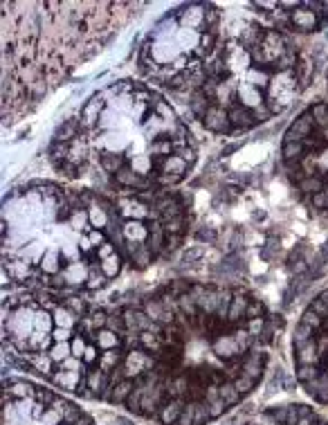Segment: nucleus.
Segmentation results:
<instances>
[{
    "label": "nucleus",
    "instance_id": "f257e3e1",
    "mask_svg": "<svg viewBox=\"0 0 328 425\" xmlns=\"http://www.w3.org/2000/svg\"><path fill=\"white\" fill-rule=\"evenodd\" d=\"M126 349L106 403L158 425H209L259 387L277 320L236 286L171 281L124 306Z\"/></svg>",
    "mask_w": 328,
    "mask_h": 425
},
{
    "label": "nucleus",
    "instance_id": "f03ea898",
    "mask_svg": "<svg viewBox=\"0 0 328 425\" xmlns=\"http://www.w3.org/2000/svg\"><path fill=\"white\" fill-rule=\"evenodd\" d=\"M196 158L191 129L174 104L135 79L92 93L50 145L54 172L108 196L174 189Z\"/></svg>",
    "mask_w": 328,
    "mask_h": 425
},
{
    "label": "nucleus",
    "instance_id": "7ed1b4c3",
    "mask_svg": "<svg viewBox=\"0 0 328 425\" xmlns=\"http://www.w3.org/2000/svg\"><path fill=\"white\" fill-rule=\"evenodd\" d=\"M115 198L36 180L3 201V273L25 290L90 295L124 271Z\"/></svg>",
    "mask_w": 328,
    "mask_h": 425
},
{
    "label": "nucleus",
    "instance_id": "20e7f679",
    "mask_svg": "<svg viewBox=\"0 0 328 425\" xmlns=\"http://www.w3.org/2000/svg\"><path fill=\"white\" fill-rule=\"evenodd\" d=\"M3 345L14 364L70 396L106 401L124 360V306L81 295L21 290L3 302Z\"/></svg>",
    "mask_w": 328,
    "mask_h": 425
},
{
    "label": "nucleus",
    "instance_id": "39448f33",
    "mask_svg": "<svg viewBox=\"0 0 328 425\" xmlns=\"http://www.w3.org/2000/svg\"><path fill=\"white\" fill-rule=\"evenodd\" d=\"M142 3H3V120L14 124L92 59Z\"/></svg>",
    "mask_w": 328,
    "mask_h": 425
},
{
    "label": "nucleus",
    "instance_id": "423d86ee",
    "mask_svg": "<svg viewBox=\"0 0 328 425\" xmlns=\"http://www.w3.org/2000/svg\"><path fill=\"white\" fill-rule=\"evenodd\" d=\"M304 81L306 63L286 32L254 19H234L223 27L189 106L209 133L236 135L286 112Z\"/></svg>",
    "mask_w": 328,
    "mask_h": 425
},
{
    "label": "nucleus",
    "instance_id": "0eeeda50",
    "mask_svg": "<svg viewBox=\"0 0 328 425\" xmlns=\"http://www.w3.org/2000/svg\"><path fill=\"white\" fill-rule=\"evenodd\" d=\"M223 27V11L211 3H189L169 11L142 41L139 75L158 88L191 95L218 50Z\"/></svg>",
    "mask_w": 328,
    "mask_h": 425
},
{
    "label": "nucleus",
    "instance_id": "6e6552de",
    "mask_svg": "<svg viewBox=\"0 0 328 425\" xmlns=\"http://www.w3.org/2000/svg\"><path fill=\"white\" fill-rule=\"evenodd\" d=\"M112 198L124 257L133 271H144L180 248L189 225V205L182 194L166 189Z\"/></svg>",
    "mask_w": 328,
    "mask_h": 425
},
{
    "label": "nucleus",
    "instance_id": "1a4fd4ad",
    "mask_svg": "<svg viewBox=\"0 0 328 425\" xmlns=\"http://www.w3.org/2000/svg\"><path fill=\"white\" fill-rule=\"evenodd\" d=\"M281 164L299 201L328 214V77L324 93L283 135Z\"/></svg>",
    "mask_w": 328,
    "mask_h": 425
},
{
    "label": "nucleus",
    "instance_id": "9d476101",
    "mask_svg": "<svg viewBox=\"0 0 328 425\" xmlns=\"http://www.w3.org/2000/svg\"><path fill=\"white\" fill-rule=\"evenodd\" d=\"M3 425H97L59 389L27 378H5Z\"/></svg>",
    "mask_w": 328,
    "mask_h": 425
},
{
    "label": "nucleus",
    "instance_id": "9b49d317",
    "mask_svg": "<svg viewBox=\"0 0 328 425\" xmlns=\"http://www.w3.org/2000/svg\"><path fill=\"white\" fill-rule=\"evenodd\" d=\"M292 364L302 389L328 405V288L312 300L292 333Z\"/></svg>",
    "mask_w": 328,
    "mask_h": 425
},
{
    "label": "nucleus",
    "instance_id": "f8f14e48",
    "mask_svg": "<svg viewBox=\"0 0 328 425\" xmlns=\"http://www.w3.org/2000/svg\"><path fill=\"white\" fill-rule=\"evenodd\" d=\"M270 16H275L279 21V30L283 27V32H317L326 25L328 21V5L326 3H261Z\"/></svg>",
    "mask_w": 328,
    "mask_h": 425
},
{
    "label": "nucleus",
    "instance_id": "ddd939ff",
    "mask_svg": "<svg viewBox=\"0 0 328 425\" xmlns=\"http://www.w3.org/2000/svg\"><path fill=\"white\" fill-rule=\"evenodd\" d=\"M243 425H328V414L304 403H286L261 409Z\"/></svg>",
    "mask_w": 328,
    "mask_h": 425
}]
</instances>
